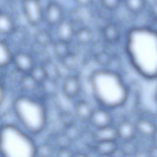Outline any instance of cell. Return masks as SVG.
<instances>
[{
	"instance_id": "cell-1",
	"label": "cell",
	"mask_w": 157,
	"mask_h": 157,
	"mask_svg": "<svg viewBox=\"0 0 157 157\" xmlns=\"http://www.w3.org/2000/svg\"><path fill=\"white\" fill-rule=\"evenodd\" d=\"M128 53L133 66L144 77H157V32L148 29H132L128 39Z\"/></svg>"
},
{
	"instance_id": "cell-2",
	"label": "cell",
	"mask_w": 157,
	"mask_h": 157,
	"mask_svg": "<svg viewBox=\"0 0 157 157\" xmlns=\"http://www.w3.org/2000/svg\"><path fill=\"white\" fill-rule=\"evenodd\" d=\"M90 85L95 99L105 109L122 106L128 99L125 83L120 75L113 71H95L90 77Z\"/></svg>"
},
{
	"instance_id": "cell-3",
	"label": "cell",
	"mask_w": 157,
	"mask_h": 157,
	"mask_svg": "<svg viewBox=\"0 0 157 157\" xmlns=\"http://www.w3.org/2000/svg\"><path fill=\"white\" fill-rule=\"evenodd\" d=\"M0 153L2 157H35L36 147L26 134L7 124L0 130Z\"/></svg>"
},
{
	"instance_id": "cell-4",
	"label": "cell",
	"mask_w": 157,
	"mask_h": 157,
	"mask_svg": "<svg viewBox=\"0 0 157 157\" xmlns=\"http://www.w3.org/2000/svg\"><path fill=\"white\" fill-rule=\"evenodd\" d=\"M13 109L21 124L31 133L37 134L45 128V109L37 101L28 96H20L14 101Z\"/></svg>"
},
{
	"instance_id": "cell-5",
	"label": "cell",
	"mask_w": 157,
	"mask_h": 157,
	"mask_svg": "<svg viewBox=\"0 0 157 157\" xmlns=\"http://www.w3.org/2000/svg\"><path fill=\"white\" fill-rule=\"evenodd\" d=\"M22 9L28 22L33 26L39 25L44 18V12L39 0H23Z\"/></svg>"
},
{
	"instance_id": "cell-6",
	"label": "cell",
	"mask_w": 157,
	"mask_h": 157,
	"mask_svg": "<svg viewBox=\"0 0 157 157\" xmlns=\"http://www.w3.org/2000/svg\"><path fill=\"white\" fill-rule=\"evenodd\" d=\"M89 121L95 129H97L111 125L112 117L107 109L99 107L93 109Z\"/></svg>"
},
{
	"instance_id": "cell-7",
	"label": "cell",
	"mask_w": 157,
	"mask_h": 157,
	"mask_svg": "<svg viewBox=\"0 0 157 157\" xmlns=\"http://www.w3.org/2000/svg\"><path fill=\"white\" fill-rule=\"evenodd\" d=\"M80 90V82L76 75H68L64 78L62 86V91L65 97L73 99L76 97Z\"/></svg>"
},
{
	"instance_id": "cell-8",
	"label": "cell",
	"mask_w": 157,
	"mask_h": 157,
	"mask_svg": "<svg viewBox=\"0 0 157 157\" xmlns=\"http://www.w3.org/2000/svg\"><path fill=\"white\" fill-rule=\"evenodd\" d=\"M63 11L61 6L56 2H50L47 5L45 17L46 21L50 26L58 25L63 20Z\"/></svg>"
},
{
	"instance_id": "cell-9",
	"label": "cell",
	"mask_w": 157,
	"mask_h": 157,
	"mask_svg": "<svg viewBox=\"0 0 157 157\" xmlns=\"http://www.w3.org/2000/svg\"><path fill=\"white\" fill-rule=\"evenodd\" d=\"M116 129L118 138L124 142L133 140L137 132L134 123L126 119L121 120L118 124Z\"/></svg>"
},
{
	"instance_id": "cell-10",
	"label": "cell",
	"mask_w": 157,
	"mask_h": 157,
	"mask_svg": "<svg viewBox=\"0 0 157 157\" xmlns=\"http://www.w3.org/2000/svg\"><path fill=\"white\" fill-rule=\"evenodd\" d=\"M12 61L17 70L24 74H29L34 66L31 56L25 52L15 53V55H13Z\"/></svg>"
},
{
	"instance_id": "cell-11",
	"label": "cell",
	"mask_w": 157,
	"mask_h": 157,
	"mask_svg": "<svg viewBox=\"0 0 157 157\" xmlns=\"http://www.w3.org/2000/svg\"><path fill=\"white\" fill-rule=\"evenodd\" d=\"M56 34L59 40L70 44L75 36L74 23L70 20H63L57 25Z\"/></svg>"
},
{
	"instance_id": "cell-12",
	"label": "cell",
	"mask_w": 157,
	"mask_h": 157,
	"mask_svg": "<svg viewBox=\"0 0 157 157\" xmlns=\"http://www.w3.org/2000/svg\"><path fill=\"white\" fill-rule=\"evenodd\" d=\"M137 132L147 137H153L157 132V126L152 121L144 118H138L134 123Z\"/></svg>"
},
{
	"instance_id": "cell-13",
	"label": "cell",
	"mask_w": 157,
	"mask_h": 157,
	"mask_svg": "<svg viewBox=\"0 0 157 157\" xmlns=\"http://www.w3.org/2000/svg\"><path fill=\"white\" fill-rule=\"evenodd\" d=\"M93 137L96 142L117 140L118 139L116 127L112 124L103 128L95 129L93 133Z\"/></svg>"
},
{
	"instance_id": "cell-14",
	"label": "cell",
	"mask_w": 157,
	"mask_h": 157,
	"mask_svg": "<svg viewBox=\"0 0 157 157\" xmlns=\"http://www.w3.org/2000/svg\"><path fill=\"white\" fill-rule=\"evenodd\" d=\"M76 117L82 121H89L93 109L91 105L85 100H79L75 102L74 105Z\"/></svg>"
},
{
	"instance_id": "cell-15",
	"label": "cell",
	"mask_w": 157,
	"mask_h": 157,
	"mask_svg": "<svg viewBox=\"0 0 157 157\" xmlns=\"http://www.w3.org/2000/svg\"><path fill=\"white\" fill-rule=\"evenodd\" d=\"M94 150L99 155H113L118 150L117 140L96 142Z\"/></svg>"
},
{
	"instance_id": "cell-16",
	"label": "cell",
	"mask_w": 157,
	"mask_h": 157,
	"mask_svg": "<svg viewBox=\"0 0 157 157\" xmlns=\"http://www.w3.org/2000/svg\"><path fill=\"white\" fill-rule=\"evenodd\" d=\"M120 31L118 26L113 23H107L103 29L104 39L110 43H115L120 39Z\"/></svg>"
},
{
	"instance_id": "cell-17",
	"label": "cell",
	"mask_w": 157,
	"mask_h": 157,
	"mask_svg": "<svg viewBox=\"0 0 157 157\" xmlns=\"http://www.w3.org/2000/svg\"><path fill=\"white\" fill-rule=\"evenodd\" d=\"M14 28V23L12 18L6 13L0 12V34H10Z\"/></svg>"
},
{
	"instance_id": "cell-18",
	"label": "cell",
	"mask_w": 157,
	"mask_h": 157,
	"mask_svg": "<svg viewBox=\"0 0 157 157\" xmlns=\"http://www.w3.org/2000/svg\"><path fill=\"white\" fill-rule=\"evenodd\" d=\"M74 37L79 44L87 45L92 41L93 33L90 28L82 27L75 31Z\"/></svg>"
},
{
	"instance_id": "cell-19",
	"label": "cell",
	"mask_w": 157,
	"mask_h": 157,
	"mask_svg": "<svg viewBox=\"0 0 157 157\" xmlns=\"http://www.w3.org/2000/svg\"><path fill=\"white\" fill-rule=\"evenodd\" d=\"M13 55L6 43L0 40V68L7 66L12 61Z\"/></svg>"
},
{
	"instance_id": "cell-20",
	"label": "cell",
	"mask_w": 157,
	"mask_h": 157,
	"mask_svg": "<svg viewBox=\"0 0 157 157\" xmlns=\"http://www.w3.org/2000/svg\"><path fill=\"white\" fill-rule=\"evenodd\" d=\"M53 50L55 56L60 60L71 52L70 51L69 44L59 40L53 43Z\"/></svg>"
},
{
	"instance_id": "cell-21",
	"label": "cell",
	"mask_w": 157,
	"mask_h": 157,
	"mask_svg": "<svg viewBox=\"0 0 157 157\" xmlns=\"http://www.w3.org/2000/svg\"><path fill=\"white\" fill-rule=\"evenodd\" d=\"M42 65L45 69L47 78L57 82L61 77L58 66L53 63L51 60Z\"/></svg>"
},
{
	"instance_id": "cell-22",
	"label": "cell",
	"mask_w": 157,
	"mask_h": 157,
	"mask_svg": "<svg viewBox=\"0 0 157 157\" xmlns=\"http://www.w3.org/2000/svg\"><path fill=\"white\" fill-rule=\"evenodd\" d=\"M34 40L37 44L46 48L52 42V38L50 34L44 29H40L34 34Z\"/></svg>"
},
{
	"instance_id": "cell-23",
	"label": "cell",
	"mask_w": 157,
	"mask_h": 157,
	"mask_svg": "<svg viewBox=\"0 0 157 157\" xmlns=\"http://www.w3.org/2000/svg\"><path fill=\"white\" fill-rule=\"evenodd\" d=\"M124 5L129 12L138 13L144 9L145 0H124Z\"/></svg>"
},
{
	"instance_id": "cell-24",
	"label": "cell",
	"mask_w": 157,
	"mask_h": 157,
	"mask_svg": "<svg viewBox=\"0 0 157 157\" xmlns=\"http://www.w3.org/2000/svg\"><path fill=\"white\" fill-rule=\"evenodd\" d=\"M39 85H40L46 78V73L42 65L34 66L28 74Z\"/></svg>"
},
{
	"instance_id": "cell-25",
	"label": "cell",
	"mask_w": 157,
	"mask_h": 157,
	"mask_svg": "<svg viewBox=\"0 0 157 157\" xmlns=\"http://www.w3.org/2000/svg\"><path fill=\"white\" fill-rule=\"evenodd\" d=\"M39 85L44 93L48 96H53L57 90V82L46 78Z\"/></svg>"
},
{
	"instance_id": "cell-26",
	"label": "cell",
	"mask_w": 157,
	"mask_h": 157,
	"mask_svg": "<svg viewBox=\"0 0 157 157\" xmlns=\"http://www.w3.org/2000/svg\"><path fill=\"white\" fill-rule=\"evenodd\" d=\"M59 120L62 124L66 128H71L75 123V117L71 112L65 110L60 113Z\"/></svg>"
},
{
	"instance_id": "cell-27",
	"label": "cell",
	"mask_w": 157,
	"mask_h": 157,
	"mask_svg": "<svg viewBox=\"0 0 157 157\" xmlns=\"http://www.w3.org/2000/svg\"><path fill=\"white\" fill-rule=\"evenodd\" d=\"M61 64L67 70H74L77 65V56L75 54L71 52L62 59H61Z\"/></svg>"
},
{
	"instance_id": "cell-28",
	"label": "cell",
	"mask_w": 157,
	"mask_h": 157,
	"mask_svg": "<svg viewBox=\"0 0 157 157\" xmlns=\"http://www.w3.org/2000/svg\"><path fill=\"white\" fill-rule=\"evenodd\" d=\"M94 58L95 61L98 64L104 66L109 65L112 61L111 55L105 50H101L96 53Z\"/></svg>"
},
{
	"instance_id": "cell-29",
	"label": "cell",
	"mask_w": 157,
	"mask_h": 157,
	"mask_svg": "<svg viewBox=\"0 0 157 157\" xmlns=\"http://www.w3.org/2000/svg\"><path fill=\"white\" fill-rule=\"evenodd\" d=\"M53 153V147L47 143L42 144L36 147V156L37 157H51Z\"/></svg>"
},
{
	"instance_id": "cell-30",
	"label": "cell",
	"mask_w": 157,
	"mask_h": 157,
	"mask_svg": "<svg viewBox=\"0 0 157 157\" xmlns=\"http://www.w3.org/2000/svg\"><path fill=\"white\" fill-rule=\"evenodd\" d=\"M21 85L26 90H33L39 85L28 74L24 76L21 80Z\"/></svg>"
},
{
	"instance_id": "cell-31",
	"label": "cell",
	"mask_w": 157,
	"mask_h": 157,
	"mask_svg": "<svg viewBox=\"0 0 157 157\" xmlns=\"http://www.w3.org/2000/svg\"><path fill=\"white\" fill-rule=\"evenodd\" d=\"M56 144L59 148L69 147L70 144V137L65 134L58 135L56 137Z\"/></svg>"
},
{
	"instance_id": "cell-32",
	"label": "cell",
	"mask_w": 157,
	"mask_h": 157,
	"mask_svg": "<svg viewBox=\"0 0 157 157\" xmlns=\"http://www.w3.org/2000/svg\"><path fill=\"white\" fill-rule=\"evenodd\" d=\"M101 2L103 6L109 10H115L120 4V0H101Z\"/></svg>"
},
{
	"instance_id": "cell-33",
	"label": "cell",
	"mask_w": 157,
	"mask_h": 157,
	"mask_svg": "<svg viewBox=\"0 0 157 157\" xmlns=\"http://www.w3.org/2000/svg\"><path fill=\"white\" fill-rule=\"evenodd\" d=\"M74 155L69 147L59 148L56 157H73Z\"/></svg>"
},
{
	"instance_id": "cell-34",
	"label": "cell",
	"mask_w": 157,
	"mask_h": 157,
	"mask_svg": "<svg viewBox=\"0 0 157 157\" xmlns=\"http://www.w3.org/2000/svg\"><path fill=\"white\" fill-rule=\"evenodd\" d=\"M74 2L80 7H87L93 2V0H74Z\"/></svg>"
},
{
	"instance_id": "cell-35",
	"label": "cell",
	"mask_w": 157,
	"mask_h": 157,
	"mask_svg": "<svg viewBox=\"0 0 157 157\" xmlns=\"http://www.w3.org/2000/svg\"><path fill=\"white\" fill-rule=\"evenodd\" d=\"M147 154L148 157H157V146L151 147Z\"/></svg>"
},
{
	"instance_id": "cell-36",
	"label": "cell",
	"mask_w": 157,
	"mask_h": 157,
	"mask_svg": "<svg viewBox=\"0 0 157 157\" xmlns=\"http://www.w3.org/2000/svg\"><path fill=\"white\" fill-rule=\"evenodd\" d=\"M5 98V91L4 86L0 82V105L3 102Z\"/></svg>"
},
{
	"instance_id": "cell-37",
	"label": "cell",
	"mask_w": 157,
	"mask_h": 157,
	"mask_svg": "<svg viewBox=\"0 0 157 157\" xmlns=\"http://www.w3.org/2000/svg\"><path fill=\"white\" fill-rule=\"evenodd\" d=\"M134 157H148L147 153H144L142 152L140 153H135Z\"/></svg>"
},
{
	"instance_id": "cell-38",
	"label": "cell",
	"mask_w": 157,
	"mask_h": 157,
	"mask_svg": "<svg viewBox=\"0 0 157 157\" xmlns=\"http://www.w3.org/2000/svg\"><path fill=\"white\" fill-rule=\"evenodd\" d=\"M73 157H88V155L84 153H77L74 155Z\"/></svg>"
},
{
	"instance_id": "cell-39",
	"label": "cell",
	"mask_w": 157,
	"mask_h": 157,
	"mask_svg": "<svg viewBox=\"0 0 157 157\" xmlns=\"http://www.w3.org/2000/svg\"><path fill=\"white\" fill-rule=\"evenodd\" d=\"M4 124H3V122H2V119H1V118L0 117V130H1V129L3 127V126H4Z\"/></svg>"
},
{
	"instance_id": "cell-40",
	"label": "cell",
	"mask_w": 157,
	"mask_h": 157,
	"mask_svg": "<svg viewBox=\"0 0 157 157\" xmlns=\"http://www.w3.org/2000/svg\"><path fill=\"white\" fill-rule=\"evenodd\" d=\"M98 157H113L112 155H99Z\"/></svg>"
},
{
	"instance_id": "cell-41",
	"label": "cell",
	"mask_w": 157,
	"mask_h": 157,
	"mask_svg": "<svg viewBox=\"0 0 157 157\" xmlns=\"http://www.w3.org/2000/svg\"><path fill=\"white\" fill-rule=\"evenodd\" d=\"M154 1H155V4L156 6H157V0H154Z\"/></svg>"
}]
</instances>
